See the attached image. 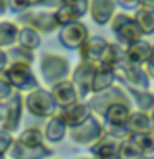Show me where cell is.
<instances>
[{
    "label": "cell",
    "mask_w": 154,
    "mask_h": 159,
    "mask_svg": "<svg viewBox=\"0 0 154 159\" xmlns=\"http://www.w3.org/2000/svg\"><path fill=\"white\" fill-rule=\"evenodd\" d=\"M38 70H40V76L45 81L47 86L61 81V80L70 78L71 75V63H70L68 57L55 52H45L40 57V63H38Z\"/></svg>",
    "instance_id": "obj_1"
},
{
    "label": "cell",
    "mask_w": 154,
    "mask_h": 159,
    "mask_svg": "<svg viewBox=\"0 0 154 159\" xmlns=\"http://www.w3.org/2000/svg\"><path fill=\"white\" fill-rule=\"evenodd\" d=\"M23 106L33 118L48 119L58 111V106L50 93V88L37 86L23 94Z\"/></svg>",
    "instance_id": "obj_2"
},
{
    "label": "cell",
    "mask_w": 154,
    "mask_h": 159,
    "mask_svg": "<svg viewBox=\"0 0 154 159\" xmlns=\"http://www.w3.org/2000/svg\"><path fill=\"white\" fill-rule=\"evenodd\" d=\"M109 28L114 35V42L118 45H121L123 48L133 45L134 42L144 38L141 32H139L136 22L133 18L131 12H124V10H118L116 13L113 15V18L109 20Z\"/></svg>",
    "instance_id": "obj_3"
},
{
    "label": "cell",
    "mask_w": 154,
    "mask_h": 159,
    "mask_svg": "<svg viewBox=\"0 0 154 159\" xmlns=\"http://www.w3.org/2000/svg\"><path fill=\"white\" fill-rule=\"evenodd\" d=\"M15 23L18 27H30L37 30L40 35H50L55 33L60 28L55 18L53 10H45V8H28L25 12L18 13L15 18Z\"/></svg>",
    "instance_id": "obj_4"
},
{
    "label": "cell",
    "mask_w": 154,
    "mask_h": 159,
    "mask_svg": "<svg viewBox=\"0 0 154 159\" xmlns=\"http://www.w3.org/2000/svg\"><path fill=\"white\" fill-rule=\"evenodd\" d=\"M33 65H23V63H12L5 68V71L0 75L15 91L18 93H28L33 88L40 86V80L33 71Z\"/></svg>",
    "instance_id": "obj_5"
},
{
    "label": "cell",
    "mask_w": 154,
    "mask_h": 159,
    "mask_svg": "<svg viewBox=\"0 0 154 159\" xmlns=\"http://www.w3.org/2000/svg\"><path fill=\"white\" fill-rule=\"evenodd\" d=\"M103 136H104L103 121L98 116H94V114H91L88 119H84L81 124L68 129L70 141L79 148H89Z\"/></svg>",
    "instance_id": "obj_6"
},
{
    "label": "cell",
    "mask_w": 154,
    "mask_h": 159,
    "mask_svg": "<svg viewBox=\"0 0 154 159\" xmlns=\"http://www.w3.org/2000/svg\"><path fill=\"white\" fill-rule=\"evenodd\" d=\"M86 101L89 104V108H91V113L101 119L104 111H106L111 104H114V103H131V99H129L126 89H124L119 83H116V84H113L111 88L104 89V91L89 94V98Z\"/></svg>",
    "instance_id": "obj_7"
},
{
    "label": "cell",
    "mask_w": 154,
    "mask_h": 159,
    "mask_svg": "<svg viewBox=\"0 0 154 159\" xmlns=\"http://www.w3.org/2000/svg\"><path fill=\"white\" fill-rule=\"evenodd\" d=\"M116 78L124 89H151L152 86V80L147 76L144 66L128 61L116 70Z\"/></svg>",
    "instance_id": "obj_8"
},
{
    "label": "cell",
    "mask_w": 154,
    "mask_h": 159,
    "mask_svg": "<svg viewBox=\"0 0 154 159\" xmlns=\"http://www.w3.org/2000/svg\"><path fill=\"white\" fill-rule=\"evenodd\" d=\"M58 43L61 45L65 50L68 52H78L79 47L89 38V32L88 25L83 22V20H78V22H71L68 25H63L58 30Z\"/></svg>",
    "instance_id": "obj_9"
},
{
    "label": "cell",
    "mask_w": 154,
    "mask_h": 159,
    "mask_svg": "<svg viewBox=\"0 0 154 159\" xmlns=\"http://www.w3.org/2000/svg\"><path fill=\"white\" fill-rule=\"evenodd\" d=\"M23 93L15 91L7 101L3 103V116L0 121V128L5 129L8 133H18L20 124H22V118H23Z\"/></svg>",
    "instance_id": "obj_10"
},
{
    "label": "cell",
    "mask_w": 154,
    "mask_h": 159,
    "mask_svg": "<svg viewBox=\"0 0 154 159\" xmlns=\"http://www.w3.org/2000/svg\"><path fill=\"white\" fill-rule=\"evenodd\" d=\"M94 70L96 66L88 61H79L71 68V75H70V80H71L73 86L76 88L79 99H88L89 94H91V83H93V76H94Z\"/></svg>",
    "instance_id": "obj_11"
},
{
    "label": "cell",
    "mask_w": 154,
    "mask_h": 159,
    "mask_svg": "<svg viewBox=\"0 0 154 159\" xmlns=\"http://www.w3.org/2000/svg\"><path fill=\"white\" fill-rule=\"evenodd\" d=\"M108 45H109V40L104 38L103 35H89V38L78 50L79 60L98 66L99 61H101V58H103V55H104V52H106Z\"/></svg>",
    "instance_id": "obj_12"
},
{
    "label": "cell",
    "mask_w": 154,
    "mask_h": 159,
    "mask_svg": "<svg viewBox=\"0 0 154 159\" xmlns=\"http://www.w3.org/2000/svg\"><path fill=\"white\" fill-rule=\"evenodd\" d=\"M53 156L55 151L50 146H47V143L40 144V146H23L17 139L13 141L12 148L7 154L8 159H48Z\"/></svg>",
    "instance_id": "obj_13"
},
{
    "label": "cell",
    "mask_w": 154,
    "mask_h": 159,
    "mask_svg": "<svg viewBox=\"0 0 154 159\" xmlns=\"http://www.w3.org/2000/svg\"><path fill=\"white\" fill-rule=\"evenodd\" d=\"M116 12V0H89L88 2V15L98 27H106Z\"/></svg>",
    "instance_id": "obj_14"
},
{
    "label": "cell",
    "mask_w": 154,
    "mask_h": 159,
    "mask_svg": "<svg viewBox=\"0 0 154 159\" xmlns=\"http://www.w3.org/2000/svg\"><path fill=\"white\" fill-rule=\"evenodd\" d=\"M48 88H50V93H52V96L55 99V103H57L58 109L66 108V106H70V104L79 101L78 91H76V88L73 86V83H71L70 78L61 80V81L55 83Z\"/></svg>",
    "instance_id": "obj_15"
},
{
    "label": "cell",
    "mask_w": 154,
    "mask_h": 159,
    "mask_svg": "<svg viewBox=\"0 0 154 159\" xmlns=\"http://www.w3.org/2000/svg\"><path fill=\"white\" fill-rule=\"evenodd\" d=\"M58 113H60V116L63 118V121L66 123L68 129L81 124L84 119H88L93 114L86 99H79V101L70 104V106H66V108L58 109Z\"/></svg>",
    "instance_id": "obj_16"
},
{
    "label": "cell",
    "mask_w": 154,
    "mask_h": 159,
    "mask_svg": "<svg viewBox=\"0 0 154 159\" xmlns=\"http://www.w3.org/2000/svg\"><path fill=\"white\" fill-rule=\"evenodd\" d=\"M88 151L93 159H119V141L103 136L91 144Z\"/></svg>",
    "instance_id": "obj_17"
},
{
    "label": "cell",
    "mask_w": 154,
    "mask_h": 159,
    "mask_svg": "<svg viewBox=\"0 0 154 159\" xmlns=\"http://www.w3.org/2000/svg\"><path fill=\"white\" fill-rule=\"evenodd\" d=\"M43 136L45 141L50 144H57L61 143L65 138L68 136V126L63 121V118L60 116V113L57 111L52 118L47 119V124L43 128Z\"/></svg>",
    "instance_id": "obj_18"
},
{
    "label": "cell",
    "mask_w": 154,
    "mask_h": 159,
    "mask_svg": "<svg viewBox=\"0 0 154 159\" xmlns=\"http://www.w3.org/2000/svg\"><path fill=\"white\" fill-rule=\"evenodd\" d=\"M151 50H152V43L149 42L147 38H141V40H138V42H134L133 45H129V47L124 48V57H126L128 63L143 66V65L146 63Z\"/></svg>",
    "instance_id": "obj_19"
},
{
    "label": "cell",
    "mask_w": 154,
    "mask_h": 159,
    "mask_svg": "<svg viewBox=\"0 0 154 159\" xmlns=\"http://www.w3.org/2000/svg\"><path fill=\"white\" fill-rule=\"evenodd\" d=\"M131 111H133L131 103H114L104 111L101 121L106 124H126Z\"/></svg>",
    "instance_id": "obj_20"
},
{
    "label": "cell",
    "mask_w": 154,
    "mask_h": 159,
    "mask_svg": "<svg viewBox=\"0 0 154 159\" xmlns=\"http://www.w3.org/2000/svg\"><path fill=\"white\" fill-rule=\"evenodd\" d=\"M126 61V57H124V48L121 45H118L116 42H109L106 52H104L101 61H99L98 66L103 68H109V70H116L121 66V65Z\"/></svg>",
    "instance_id": "obj_21"
},
{
    "label": "cell",
    "mask_w": 154,
    "mask_h": 159,
    "mask_svg": "<svg viewBox=\"0 0 154 159\" xmlns=\"http://www.w3.org/2000/svg\"><path fill=\"white\" fill-rule=\"evenodd\" d=\"M131 99L133 109L143 113H149L154 108V91L152 89H126Z\"/></svg>",
    "instance_id": "obj_22"
},
{
    "label": "cell",
    "mask_w": 154,
    "mask_h": 159,
    "mask_svg": "<svg viewBox=\"0 0 154 159\" xmlns=\"http://www.w3.org/2000/svg\"><path fill=\"white\" fill-rule=\"evenodd\" d=\"M116 83H118V78H116V71H114V70L96 66L94 76H93V83H91V94L104 91V89L111 88L113 84H116Z\"/></svg>",
    "instance_id": "obj_23"
},
{
    "label": "cell",
    "mask_w": 154,
    "mask_h": 159,
    "mask_svg": "<svg viewBox=\"0 0 154 159\" xmlns=\"http://www.w3.org/2000/svg\"><path fill=\"white\" fill-rule=\"evenodd\" d=\"M133 13V18L136 22L139 32L144 38L152 37L154 35V10H147V8H136Z\"/></svg>",
    "instance_id": "obj_24"
},
{
    "label": "cell",
    "mask_w": 154,
    "mask_h": 159,
    "mask_svg": "<svg viewBox=\"0 0 154 159\" xmlns=\"http://www.w3.org/2000/svg\"><path fill=\"white\" fill-rule=\"evenodd\" d=\"M126 128L129 134H138V133H147L151 131V121H149V113H143L138 109H133L128 118Z\"/></svg>",
    "instance_id": "obj_25"
},
{
    "label": "cell",
    "mask_w": 154,
    "mask_h": 159,
    "mask_svg": "<svg viewBox=\"0 0 154 159\" xmlns=\"http://www.w3.org/2000/svg\"><path fill=\"white\" fill-rule=\"evenodd\" d=\"M7 60H8V65L12 63H23V65H33L35 60H37V55H35L33 50H28V48H23L20 45H12L8 47L7 50Z\"/></svg>",
    "instance_id": "obj_26"
},
{
    "label": "cell",
    "mask_w": 154,
    "mask_h": 159,
    "mask_svg": "<svg viewBox=\"0 0 154 159\" xmlns=\"http://www.w3.org/2000/svg\"><path fill=\"white\" fill-rule=\"evenodd\" d=\"M17 45L28 50H37L42 45V35L37 30L30 27H18V35H17Z\"/></svg>",
    "instance_id": "obj_27"
},
{
    "label": "cell",
    "mask_w": 154,
    "mask_h": 159,
    "mask_svg": "<svg viewBox=\"0 0 154 159\" xmlns=\"http://www.w3.org/2000/svg\"><path fill=\"white\" fill-rule=\"evenodd\" d=\"M18 35V25L12 20H2L0 18V48L7 50L8 47L17 43Z\"/></svg>",
    "instance_id": "obj_28"
},
{
    "label": "cell",
    "mask_w": 154,
    "mask_h": 159,
    "mask_svg": "<svg viewBox=\"0 0 154 159\" xmlns=\"http://www.w3.org/2000/svg\"><path fill=\"white\" fill-rule=\"evenodd\" d=\"M15 139L23 144V146H40L45 144V136H43V129L38 126H28L23 131L18 133V136H15Z\"/></svg>",
    "instance_id": "obj_29"
},
{
    "label": "cell",
    "mask_w": 154,
    "mask_h": 159,
    "mask_svg": "<svg viewBox=\"0 0 154 159\" xmlns=\"http://www.w3.org/2000/svg\"><path fill=\"white\" fill-rule=\"evenodd\" d=\"M128 138L136 144V148L139 149V152L143 156H151V154H154V133L152 131L129 134Z\"/></svg>",
    "instance_id": "obj_30"
},
{
    "label": "cell",
    "mask_w": 154,
    "mask_h": 159,
    "mask_svg": "<svg viewBox=\"0 0 154 159\" xmlns=\"http://www.w3.org/2000/svg\"><path fill=\"white\" fill-rule=\"evenodd\" d=\"M53 13H55V18H57L58 27H63V25H68L71 22H78V20H81V18H79V15L75 12V8L70 3H63L61 7H58L57 10H53Z\"/></svg>",
    "instance_id": "obj_31"
},
{
    "label": "cell",
    "mask_w": 154,
    "mask_h": 159,
    "mask_svg": "<svg viewBox=\"0 0 154 159\" xmlns=\"http://www.w3.org/2000/svg\"><path fill=\"white\" fill-rule=\"evenodd\" d=\"M143 154L139 152L136 144H134L129 138L119 141V159H138Z\"/></svg>",
    "instance_id": "obj_32"
},
{
    "label": "cell",
    "mask_w": 154,
    "mask_h": 159,
    "mask_svg": "<svg viewBox=\"0 0 154 159\" xmlns=\"http://www.w3.org/2000/svg\"><path fill=\"white\" fill-rule=\"evenodd\" d=\"M103 131H104V136L113 138L116 141H123V139H126L129 136L126 124H106V123H103Z\"/></svg>",
    "instance_id": "obj_33"
},
{
    "label": "cell",
    "mask_w": 154,
    "mask_h": 159,
    "mask_svg": "<svg viewBox=\"0 0 154 159\" xmlns=\"http://www.w3.org/2000/svg\"><path fill=\"white\" fill-rule=\"evenodd\" d=\"M13 141H15V134L0 128V157H3V159L7 157V154L10 151V148H12Z\"/></svg>",
    "instance_id": "obj_34"
},
{
    "label": "cell",
    "mask_w": 154,
    "mask_h": 159,
    "mask_svg": "<svg viewBox=\"0 0 154 159\" xmlns=\"http://www.w3.org/2000/svg\"><path fill=\"white\" fill-rule=\"evenodd\" d=\"M32 3L33 0H7V5H8V12L10 13H22L25 10L32 8Z\"/></svg>",
    "instance_id": "obj_35"
},
{
    "label": "cell",
    "mask_w": 154,
    "mask_h": 159,
    "mask_svg": "<svg viewBox=\"0 0 154 159\" xmlns=\"http://www.w3.org/2000/svg\"><path fill=\"white\" fill-rule=\"evenodd\" d=\"M71 0H33L32 7L35 8H45V10H57L63 3H70Z\"/></svg>",
    "instance_id": "obj_36"
},
{
    "label": "cell",
    "mask_w": 154,
    "mask_h": 159,
    "mask_svg": "<svg viewBox=\"0 0 154 159\" xmlns=\"http://www.w3.org/2000/svg\"><path fill=\"white\" fill-rule=\"evenodd\" d=\"M13 93H15V89L10 86L2 76H0V101H7Z\"/></svg>",
    "instance_id": "obj_37"
},
{
    "label": "cell",
    "mask_w": 154,
    "mask_h": 159,
    "mask_svg": "<svg viewBox=\"0 0 154 159\" xmlns=\"http://www.w3.org/2000/svg\"><path fill=\"white\" fill-rule=\"evenodd\" d=\"M139 2L141 0H116L118 7L124 12H134L136 8H139Z\"/></svg>",
    "instance_id": "obj_38"
},
{
    "label": "cell",
    "mask_w": 154,
    "mask_h": 159,
    "mask_svg": "<svg viewBox=\"0 0 154 159\" xmlns=\"http://www.w3.org/2000/svg\"><path fill=\"white\" fill-rule=\"evenodd\" d=\"M143 66H144V70H146L147 76L154 81V43H152L151 53H149V57H147V60H146V63H144Z\"/></svg>",
    "instance_id": "obj_39"
},
{
    "label": "cell",
    "mask_w": 154,
    "mask_h": 159,
    "mask_svg": "<svg viewBox=\"0 0 154 159\" xmlns=\"http://www.w3.org/2000/svg\"><path fill=\"white\" fill-rule=\"evenodd\" d=\"M8 66V60H7V52L0 48V75L5 71V68Z\"/></svg>",
    "instance_id": "obj_40"
},
{
    "label": "cell",
    "mask_w": 154,
    "mask_h": 159,
    "mask_svg": "<svg viewBox=\"0 0 154 159\" xmlns=\"http://www.w3.org/2000/svg\"><path fill=\"white\" fill-rule=\"evenodd\" d=\"M141 8H147V10H154V0H141L139 2Z\"/></svg>",
    "instance_id": "obj_41"
},
{
    "label": "cell",
    "mask_w": 154,
    "mask_h": 159,
    "mask_svg": "<svg viewBox=\"0 0 154 159\" xmlns=\"http://www.w3.org/2000/svg\"><path fill=\"white\" fill-rule=\"evenodd\" d=\"M8 13V5H7V0H0V18L5 17Z\"/></svg>",
    "instance_id": "obj_42"
},
{
    "label": "cell",
    "mask_w": 154,
    "mask_h": 159,
    "mask_svg": "<svg viewBox=\"0 0 154 159\" xmlns=\"http://www.w3.org/2000/svg\"><path fill=\"white\" fill-rule=\"evenodd\" d=\"M149 121H151V131L154 133V108L149 111Z\"/></svg>",
    "instance_id": "obj_43"
},
{
    "label": "cell",
    "mask_w": 154,
    "mask_h": 159,
    "mask_svg": "<svg viewBox=\"0 0 154 159\" xmlns=\"http://www.w3.org/2000/svg\"><path fill=\"white\" fill-rule=\"evenodd\" d=\"M76 159H93L91 156H81V157H76Z\"/></svg>",
    "instance_id": "obj_44"
},
{
    "label": "cell",
    "mask_w": 154,
    "mask_h": 159,
    "mask_svg": "<svg viewBox=\"0 0 154 159\" xmlns=\"http://www.w3.org/2000/svg\"><path fill=\"white\" fill-rule=\"evenodd\" d=\"M146 159H154V154H151V156H146Z\"/></svg>",
    "instance_id": "obj_45"
},
{
    "label": "cell",
    "mask_w": 154,
    "mask_h": 159,
    "mask_svg": "<svg viewBox=\"0 0 154 159\" xmlns=\"http://www.w3.org/2000/svg\"><path fill=\"white\" fill-rule=\"evenodd\" d=\"M138 159H146V156H141V157H138Z\"/></svg>",
    "instance_id": "obj_46"
},
{
    "label": "cell",
    "mask_w": 154,
    "mask_h": 159,
    "mask_svg": "<svg viewBox=\"0 0 154 159\" xmlns=\"http://www.w3.org/2000/svg\"><path fill=\"white\" fill-rule=\"evenodd\" d=\"M48 159H58V157H48Z\"/></svg>",
    "instance_id": "obj_47"
},
{
    "label": "cell",
    "mask_w": 154,
    "mask_h": 159,
    "mask_svg": "<svg viewBox=\"0 0 154 159\" xmlns=\"http://www.w3.org/2000/svg\"><path fill=\"white\" fill-rule=\"evenodd\" d=\"M0 159H3V157H0Z\"/></svg>",
    "instance_id": "obj_48"
},
{
    "label": "cell",
    "mask_w": 154,
    "mask_h": 159,
    "mask_svg": "<svg viewBox=\"0 0 154 159\" xmlns=\"http://www.w3.org/2000/svg\"><path fill=\"white\" fill-rule=\"evenodd\" d=\"M5 159H8V157H5Z\"/></svg>",
    "instance_id": "obj_49"
}]
</instances>
